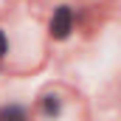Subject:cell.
I'll return each mask as SVG.
<instances>
[{
    "label": "cell",
    "mask_w": 121,
    "mask_h": 121,
    "mask_svg": "<svg viewBox=\"0 0 121 121\" xmlns=\"http://www.w3.org/2000/svg\"><path fill=\"white\" fill-rule=\"evenodd\" d=\"M6 48H9V42H6V37H3V31H0V56L6 54Z\"/></svg>",
    "instance_id": "3"
},
{
    "label": "cell",
    "mask_w": 121,
    "mask_h": 121,
    "mask_svg": "<svg viewBox=\"0 0 121 121\" xmlns=\"http://www.w3.org/2000/svg\"><path fill=\"white\" fill-rule=\"evenodd\" d=\"M70 26H73V14L68 6H59L54 11V20H51V37L54 39H65L70 34Z\"/></svg>",
    "instance_id": "1"
},
{
    "label": "cell",
    "mask_w": 121,
    "mask_h": 121,
    "mask_svg": "<svg viewBox=\"0 0 121 121\" xmlns=\"http://www.w3.org/2000/svg\"><path fill=\"white\" fill-rule=\"evenodd\" d=\"M0 118H23V110H17V107H6V110H0Z\"/></svg>",
    "instance_id": "2"
}]
</instances>
